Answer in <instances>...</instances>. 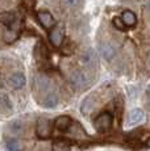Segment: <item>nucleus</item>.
Here are the masks:
<instances>
[{"label": "nucleus", "mask_w": 150, "mask_h": 151, "mask_svg": "<svg viewBox=\"0 0 150 151\" xmlns=\"http://www.w3.org/2000/svg\"><path fill=\"white\" fill-rule=\"evenodd\" d=\"M70 84L75 89H86L90 87L91 78L84 70H74L70 74Z\"/></svg>", "instance_id": "1"}, {"label": "nucleus", "mask_w": 150, "mask_h": 151, "mask_svg": "<svg viewBox=\"0 0 150 151\" xmlns=\"http://www.w3.org/2000/svg\"><path fill=\"white\" fill-rule=\"evenodd\" d=\"M113 124V116L109 112H102L94 120V127L97 133H108Z\"/></svg>", "instance_id": "2"}, {"label": "nucleus", "mask_w": 150, "mask_h": 151, "mask_svg": "<svg viewBox=\"0 0 150 151\" xmlns=\"http://www.w3.org/2000/svg\"><path fill=\"white\" fill-rule=\"evenodd\" d=\"M53 122L49 118L41 117L38 118L36 124V135L40 139H48L50 138L51 133H53Z\"/></svg>", "instance_id": "3"}, {"label": "nucleus", "mask_w": 150, "mask_h": 151, "mask_svg": "<svg viewBox=\"0 0 150 151\" xmlns=\"http://www.w3.org/2000/svg\"><path fill=\"white\" fill-rule=\"evenodd\" d=\"M49 41L54 47H61L65 41V28L62 25H54L49 32Z\"/></svg>", "instance_id": "4"}, {"label": "nucleus", "mask_w": 150, "mask_h": 151, "mask_svg": "<svg viewBox=\"0 0 150 151\" xmlns=\"http://www.w3.org/2000/svg\"><path fill=\"white\" fill-rule=\"evenodd\" d=\"M33 89L34 92H38V93H44L46 95L48 92L53 91L51 89V83H50V79L45 75L40 74L34 78V82H33Z\"/></svg>", "instance_id": "5"}, {"label": "nucleus", "mask_w": 150, "mask_h": 151, "mask_svg": "<svg viewBox=\"0 0 150 151\" xmlns=\"http://www.w3.org/2000/svg\"><path fill=\"white\" fill-rule=\"evenodd\" d=\"M20 30H21V24H20V21L17 20L12 27L7 28L4 30V34H3L4 42L5 43H13L20 37Z\"/></svg>", "instance_id": "6"}, {"label": "nucleus", "mask_w": 150, "mask_h": 151, "mask_svg": "<svg viewBox=\"0 0 150 151\" xmlns=\"http://www.w3.org/2000/svg\"><path fill=\"white\" fill-rule=\"evenodd\" d=\"M80 63H82L84 67H88V68L96 67L97 57H96L95 50H92V49H86L82 53V55H80Z\"/></svg>", "instance_id": "7"}, {"label": "nucleus", "mask_w": 150, "mask_h": 151, "mask_svg": "<svg viewBox=\"0 0 150 151\" xmlns=\"http://www.w3.org/2000/svg\"><path fill=\"white\" fill-rule=\"evenodd\" d=\"M37 20H38V22L42 25V28L48 29V30H50V29L57 24L56 19H54L53 14L49 12V11H38V12H37Z\"/></svg>", "instance_id": "8"}, {"label": "nucleus", "mask_w": 150, "mask_h": 151, "mask_svg": "<svg viewBox=\"0 0 150 151\" xmlns=\"http://www.w3.org/2000/svg\"><path fill=\"white\" fill-rule=\"evenodd\" d=\"M58 103H59L58 95L54 91H50L46 95H44V96L41 97V101H40V104H41L44 108H56V106L58 105Z\"/></svg>", "instance_id": "9"}, {"label": "nucleus", "mask_w": 150, "mask_h": 151, "mask_svg": "<svg viewBox=\"0 0 150 151\" xmlns=\"http://www.w3.org/2000/svg\"><path fill=\"white\" fill-rule=\"evenodd\" d=\"M73 118L70 117V116H59V117L56 118V121H54V127H56L58 132H67L69 129H70V126L73 125Z\"/></svg>", "instance_id": "10"}, {"label": "nucleus", "mask_w": 150, "mask_h": 151, "mask_svg": "<svg viewBox=\"0 0 150 151\" xmlns=\"http://www.w3.org/2000/svg\"><path fill=\"white\" fill-rule=\"evenodd\" d=\"M8 82H9V86L12 87L13 89H21L22 87L25 86L27 79H25L24 74H21V72H15V74H12L9 76Z\"/></svg>", "instance_id": "11"}, {"label": "nucleus", "mask_w": 150, "mask_h": 151, "mask_svg": "<svg viewBox=\"0 0 150 151\" xmlns=\"http://www.w3.org/2000/svg\"><path fill=\"white\" fill-rule=\"evenodd\" d=\"M100 54H102V57L104 58L105 60H112L115 58V55H116V49H115L113 45H111V43L108 42H104L100 45Z\"/></svg>", "instance_id": "12"}, {"label": "nucleus", "mask_w": 150, "mask_h": 151, "mask_svg": "<svg viewBox=\"0 0 150 151\" xmlns=\"http://www.w3.org/2000/svg\"><path fill=\"white\" fill-rule=\"evenodd\" d=\"M145 118V112L141 108H136L133 110H131L128 114V124L129 125H136L140 124L141 121Z\"/></svg>", "instance_id": "13"}, {"label": "nucleus", "mask_w": 150, "mask_h": 151, "mask_svg": "<svg viewBox=\"0 0 150 151\" xmlns=\"http://www.w3.org/2000/svg\"><path fill=\"white\" fill-rule=\"evenodd\" d=\"M17 21V16L15 12H3L0 13V24L4 25L5 28L12 27Z\"/></svg>", "instance_id": "14"}, {"label": "nucleus", "mask_w": 150, "mask_h": 151, "mask_svg": "<svg viewBox=\"0 0 150 151\" xmlns=\"http://www.w3.org/2000/svg\"><path fill=\"white\" fill-rule=\"evenodd\" d=\"M121 20L124 21V24H125V27H134L136 24H137V17H136V14L132 12V11H124L123 14H121Z\"/></svg>", "instance_id": "15"}, {"label": "nucleus", "mask_w": 150, "mask_h": 151, "mask_svg": "<svg viewBox=\"0 0 150 151\" xmlns=\"http://www.w3.org/2000/svg\"><path fill=\"white\" fill-rule=\"evenodd\" d=\"M34 58L37 59L38 63L46 60V47L42 42H38L36 45V47H34Z\"/></svg>", "instance_id": "16"}, {"label": "nucleus", "mask_w": 150, "mask_h": 151, "mask_svg": "<svg viewBox=\"0 0 150 151\" xmlns=\"http://www.w3.org/2000/svg\"><path fill=\"white\" fill-rule=\"evenodd\" d=\"M71 143L67 139H56L53 142V151H69Z\"/></svg>", "instance_id": "17"}, {"label": "nucleus", "mask_w": 150, "mask_h": 151, "mask_svg": "<svg viewBox=\"0 0 150 151\" xmlns=\"http://www.w3.org/2000/svg\"><path fill=\"white\" fill-rule=\"evenodd\" d=\"M7 149L9 151H24V145L16 138H8Z\"/></svg>", "instance_id": "18"}, {"label": "nucleus", "mask_w": 150, "mask_h": 151, "mask_svg": "<svg viewBox=\"0 0 150 151\" xmlns=\"http://www.w3.org/2000/svg\"><path fill=\"white\" fill-rule=\"evenodd\" d=\"M62 3L67 8H79L83 5L84 0H62Z\"/></svg>", "instance_id": "19"}, {"label": "nucleus", "mask_w": 150, "mask_h": 151, "mask_svg": "<svg viewBox=\"0 0 150 151\" xmlns=\"http://www.w3.org/2000/svg\"><path fill=\"white\" fill-rule=\"evenodd\" d=\"M91 100H92V96H88L84 101H83V104H82V112L84 113V114H87V113L92 109V103H91Z\"/></svg>", "instance_id": "20"}, {"label": "nucleus", "mask_w": 150, "mask_h": 151, "mask_svg": "<svg viewBox=\"0 0 150 151\" xmlns=\"http://www.w3.org/2000/svg\"><path fill=\"white\" fill-rule=\"evenodd\" d=\"M9 129L12 130V133L20 134V133L22 132V129H24V126H22V124L20 122V121H15V122H12L9 125Z\"/></svg>", "instance_id": "21"}, {"label": "nucleus", "mask_w": 150, "mask_h": 151, "mask_svg": "<svg viewBox=\"0 0 150 151\" xmlns=\"http://www.w3.org/2000/svg\"><path fill=\"white\" fill-rule=\"evenodd\" d=\"M112 22H113V27L116 29H119V30H124V29H125V24H124V21L121 20V17H115Z\"/></svg>", "instance_id": "22"}, {"label": "nucleus", "mask_w": 150, "mask_h": 151, "mask_svg": "<svg viewBox=\"0 0 150 151\" xmlns=\"http://www.w3.org/2000/svg\"><path fill=\"white\" fill-rule=\"evenodd\" d=\"M148 105L150 106V92L148 93Z\"/></svg>", "instance_id": "23"}, {"label": "nucleus", "mask_w": 150, "mask_h": 151, "mask_svg": "<svg viewBox=\"0 0 150 151\" xmlns=\"http://www.w3.org/2000/svg\"><path fill=\"white\" fill-rule=\"evenodd\" d=\"M148 11L150 12V0H149V3H148Z\"/></svg>", "instance_id": "24"}, {"label": "nucleus", "mask_w": 150, "mask_h": 151, "mask_svg": "<svg viewBox=\"0 0 150 151\" xmlns=\"http://www.w3.org/2000/svg\"><path fill=\"white\" fill-rule=\"evenodd\" d=\"M0 86H1V80H0Z\"/></svg>", "instance_id": "25"}]
</instances>
